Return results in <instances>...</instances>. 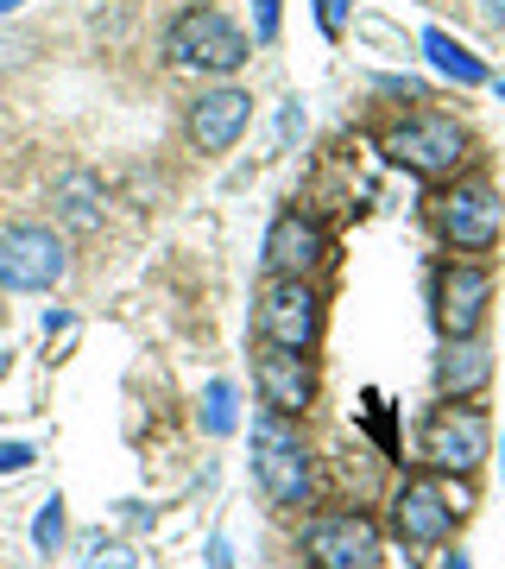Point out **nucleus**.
<instances>
[{
    "label": "nucleus",
    "instance_id": "f257e3e1",
    "mask_svg": "<svg viewBox=\"0 0 505 569\" xmlns=\"http://www.w3.org/2000/svg\"><path fill=\"white\" fill-rule=\"evenodd\" d=\"M253 481L265 488L272 507H310V488H316V462H310V443H303L291 418L279 411H260L253 418Z\"/></svg>",
    "mask_w": 505,
    "mask_h": 569
},
{
    "label": "nucleus",
    "instance_id": "f03ea898",
    "mask_svg": "<svg viewBox=\"0 0 505 569\" xmlns=\"http://www.w3.org/2000/svg\"><path fill=\"white\" fill-rule=\"evenodd\" d=\"M164 51H171V63H183V70L234 77V70L253 58V39L228 20L222 7H183L178 20H171V32H164Z\"/></svg>",
    "mask_w": 505,
    "mask_h": 569
},
{
    "label": "nucleus",
    "instance_id": "7ed1b4c3",
    "mask_svg": "<svg viewBox=\"0 0 505 569\" xmlns=\"http://www.w3.org/2000/svg\"><path fill=\"white\" fill-rule=\"evenodd\" d=\"M385 159L417 171V178H455L467 159V127L448 114H404L398 127H385Z\"/></svg>",
    "mask_w": 505,
    "mask_h": 569
},
{
    "label": "nucleus",
    "instance_id": "20e7f679",
    "mask_svg": "<svg viewBox=\"0 0 505 569\" xmlns=\"http://www.w3.org/2000/svg\"><path fill=\"white\" fill-rule=\"evenodd\" d=\"M424 456L443 475H474L493 456V418L481 406H467V399H443L424 425Z\"/></svg>",
    "mask_w": 505,
    "mask_h": 569
},
{
    "label": "nucleus",
    "instance_id": "39448f33",
    "mask_svg": "<svg viewBox=\"0 0 505 569\" xmlns=\"http://www.w3.org/2000/svg\"><path fill=\"white\" fill-rule=\"evenodd\" d=\"M486 305H493V272H486L481 260L436 266V279H430V317H436V329H443V342L481 336Z\"/></svg>",
    "mask_w": 505,
    "mask_h": 569
},
{
    "label": "nucleus",
    "instance_id": "423d86ee",
    "mask_svg": "<svg viewBox=\"0 0 505 569\" xmlns=\"http://www.w3.org/2000/svg\"><path fill=\"white\" fill-rule=\"evenodd\" d=\"M303 557L310 569H380L385 538L366 512H316L303 526Z\"/></svg>",
    "mask_w": 505,
    "mask_h": 569
},
{
    "label": "nucleus",
    "instance_id": "0eeeda50",
    "mask_svg": "<svg viewBox=\"0 0 505 569\" xmlns=\"http://www.w3.org/2000/svg\"><path fill=\"white\" fill-rule=\"evenodd\" d=\"M70 272V247L63 234L39 222L0 228V291H51Z\"/></svg>",
    "mask_w": 505,
    "mask_h": 569
},
{
    "label": "nucleus",
    "instance_id": "6e6552de",
    "mask_svg": "<svg viewBox=\"0 0 505 569\" xmlns=\"http://www.w3.org/2000/svg\"><path fill=\"white\" fill-rule=\"evenodd\" d=\"M436 228H443L448 247L486 253L505 234V203L493 197V183H448L443 197H436Z\"/></svg>",
    "mask_w": 505,
    "mask_h": 569
},
{
    "label": "nucleus",
    "instance_id": "1a4fd4ad",
    "mask_svg": "<svg viewBox=\"0 0 505 569\" xmlns=\"http://www.w3.org/2000/svg\"><path fill=\"white\" fill-rule=\"evenodd\" d=\"M260 336L272 348H316L323 336V298L310 291V279H265L260 291Z\"/></svg>",
    "mask_w": 505,
    "mask_h": 569
},
{
    "label": "nucleus",
    "instance_id": "9d476101",
    "mask_svg": "<svg viewBox=\"0 0 505 569\" xmlns=\"http://www.w3.org/2000/svg\"><path fill=\"white\" fill-rule=\"evenodd\" d=\"M462 512H467L462 500L443 481H430V475H417V481H404L392 493V531H398L404 545H448L455 526H462Z\"/></svg>",
    "mask_w": 505,
    "mask_h": 569
},
{
    "label": "nucleus",
    "instance_id": "9b49d317",
    "mask_svg": "<svg viewBox=\"0 0 505 569\" xmlns=\"http://www.w3.org/2000/svg\"><path fill=\"white\" fill-rule=\"evenodd\" d=\"M253 387H260V406L279 411V418H303V411L316 406V367L303 348H272L253 361Z\"/></svg>",
    "mask_w": 505,
    "mask_h": 569
},
{
    "label": "nucleus",
    "instance_id": "f8f14e48",
    "mask_svg": "<svg viewBox=\"0 0 505 569\" xmlns=\"http://www.w3.org/2000/svg\"><path fill=\"white\" fill-rule=\"evenodd\" d=\"M323 260H329V234L303 209L272 216V228H265V272L272 279H310Z\"/></svg>",
    "mask_w": 505,
    "mask_h": 569
},
{
    "label": "nucleus",
    "instance_id": "ddd939ff",
    "mask_svg": "<svg viewBox=\"0 0 505 569\" xmlns=\"http://www.w3.org/2000/svg\"><path fill=\"white\" fill-rule=\"evenodd\" d=\"M246 121H253V96L234 89V82H215V89H202L190 102V140L202 152H228L246 133Z\"/></svg>",
    "mask_w": 505,
    "mask_h": 569
},
{
    "label": "nucleus",
    "instance_id": "4468645a",
    "mask_svg": "<svg viewBox=\"0 0 505 569\" xmlns=\"http://www.w3.org/2000/svg\"><path fill=\"white\" fill-rule=\"evenodd\" d=\"M486 380H493V355L474 336L467 342H443V355H436V392L443 399H474Z\"/></svg>",
    "mask_w": 505,
    "mask_h": 569
},
{
    "label": "nucleus",
    "instance_id": "2eb2a0df",
    "mask_svg": "<svg viewBox=\"0 0 505 569\" xmlns=\"http://www.w3.org/2000/svg\"><path fill=\"white\" fill-rule=\"evenodd\" d=\"M51 209H58V222L70 228V234H95L101 216H108L101 178H89V171H63V178L51 183Z\"/></svg>",
    "mask_w": 505,
    "mask_h": 569
},
{
    "label": "nucleus",
    "instance_id": "dca6fc26",
    "mask_svg": "<svg viewBox=\"0 0 505 569\" xmlns=\"http://www.w3.org/2000/svg\"><path fill=\"white\" fill-rule=\"evenodd\" d=\"M424 58H430V70H436V77L462 82V89H481V82H486V63L474 58L455 32H443V26H424Z\"/></svg>",
    "mask_w": 505,
    "mask_h": 569
},
{
    "label": "nucleus",
    "instance_id": "f3484780",
    "mask_svg": "<svg viewBox=\"0 0 505 569\" xmlns=\"http://www.w3.org/2000/svg\"><path fill=\"white\" fill-rule=\"evenodd\" d=\"M234 425H241L234 387H228V380H209V387H202V430H209V437H234Z\"/></svg>",
    "mask_w": 505,
    "mask_h": 569
},
{
    "label": "nucleus",
    "instance_id": "a211bd4d",
    "mask_svg": "<svg viewBox=\"0 0 505 569\" xmlns=\"http://www.w3.org/2000/svg\"><path fill=\"white\" fill-rule=\"evenodd\" d=\"M63 538H70V512H63V493H51L39 507V519H32V550L39 557H58Z\"/></svg>",
    "mask_w": 505,
    "mask_h": 569
},
{
    "label": "nucleus",
    "instance_id": "6ab92c4d",
    "mask_svg": "<svg viewBox=\"0 0 505 569\" xmlns=\"http://www.w3.org/2000/svg\"><path fill=\"white\" fill-rule=\"evenodd\" d=\"M82 569H140V557H133V550L127 545H89V557H82Z\"/></svg>",
    "mask_w": 505,
    "mask_h": 569
},
{
    "label": "nucleus",
    "instance_id": "aec40b11",
    "mask_svg": "<svg viewBox=\"0 0 505 569\" xmlns=\"http://www.w3.org/2000/svg\"><path fill=\"white\" fill-rule=\"evenodd\" d=\"M32 462H39V449L32 443H20V437L0 443V475H20V468H32Z\"/></svg>",
    "mask_w": 505,
    "mask_h": 569
},
{
    "label": "nucleus",
    "instance_id": "412c9836",
    "mask_svg": "<svg viewBox=\"0 0 505 569\" xmlns=\"http://www.w3.org/2000/svg\"><path fill=\"white\" fill-rule=\"evenodd\" d=\"M253 39L260 44L279 39V0H253Z\"/></svg>",
    "mask_w": 505,
    "mask_h": 569
},
{
    "label": "nucleus",
    "instance_id": "4be33fe9",
    "mask_svg": "<svg viewBox=\"0 0 505 569\" xmlns=\"http://www.w3.org/2000/svg\"><path fill=\"white\" fill-rule=\"evenodd\" d=\"M342 20H347V0H316V26L329 39H342Z\"/></svg>",
    "mask_w": 505,
    "mask_h": 569
},
{
    "label": "nucleus",
    "instance_id": "5701e85b",
    "mask_svg": "<svg viewBox=\"0 0 505 569\" xmlns=\"http://www.w3.org/2000/svg\"><path fill=\"white\" fill-rule=\"evenodd\" d=\"M209 569H234V550H228V538H215V545H209Z\"/></svg>",
    "mask_w": 505,
    "mask_h": 569
},
{
    "label": "nucleus",
    "instance_id": "b1692460",
    "mask_svg": "<svg viewBox=\"0 0 505 569\" xmlns=\"http://www.w3.org/2000/svg\"><path fill=\"white\" fill-rule=\"evenodd\" d=\"M486 13H493V20L505 26V0H486Z\"/></svg>",
    "mask_w": 505,
    "mask_h": 569
},
{
    "label": "nucleus",
    "instance_id": "393cba45",
    "mask_svg": "<svg viewBox=\"0 0 505 569\" xmlns=\"http://www.w3.org/2000/svg\"><path fill=\"white\" fill-rule=\"evenodd\" d=\"M443 569H474V563H467L462 550H455V557H448V563H443Z\"/></svg>",
    "mask_w": 505,
    "mask_h": 569
},
{
    "label": "nucleus",
    "instance_id": "a878e982",
    "mask_svg": "<svg viewBox=\"0 0 505 569\" xmlns=\"http://www.w3.org/2000/svg\"><path fill=\"white\" fill-rule=\"evenodd\" d=\"M13 7H20V0H0V20H7V13H13Z\"/></svg>",
    "mask_w": 505,
    "mask_h": 569
},
{
    "label": "nucleus",
    "instance_id": "bb28decb",
    "mask_svg": "<svg viewBox=\"0 0 505 569\" xmlns=\"http://www.w3.org/2000/svg\"><path fill=\"white\" fill-rule=\"evenodd\" d=\"M499 102H505V77H499Z\"/></svg>",
    "mask_w": 505,
    "mask_h": 569
}]
</instances>
